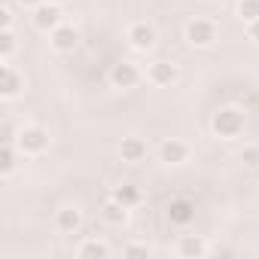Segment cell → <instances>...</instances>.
<instances>
[{"label": "cell", "mask_w": 259, "mask_h": 259, "mask_svg": "<svg viewBox=\"0 0 259 259\" xmlns=\"http://www.w3.org/2000/svg\"><path fill=\"white\" fill-rule=\"evenodd\" d=\"M16 147L25 153V156H37L49 147V132L40 125H25L19 128V135H16Z\"/></svg>", "instance_id": "obj_2"}, {"label": "cell", "mask_w": 259, "mask_h": 259, "mask_svg": "<svg viewBox=\"0 0 259 259\" xmlns=\"http://www.w3.org/2000/svg\"><path fill=\"white\" fill-rule=\"evenodd\" d=\"M101 213H104V220H107V223H113V226H122V223L128 220V207H125V204H119L116 198H110V201L104 204V210H101Z\"/></svg>", "instance_id": "obj_16"}, {"label": "cell", "mask_w": 259, "mask_h": 259, "mask_svg": "<svg viewBox=\"0 0 259 259\" xmlns=\"http://www.w3.org/2000/svg\"><path fill=\"white\" fill-rule=\"evenodd\" d=\"M22 89H25V76L13 64H4V70H0V95L10 101V98L22 95Z\"/></svg>", "instance_id": "obj_9"}, {"label": "cell", "mask_w": 259, "mask_h": 259, "mask_svg": "<svg viewBox=\"0 0 259 259\" xmlns=\"http://www.w3.org/2000/svg\"><path fill=\"white\" fill-rule=\"evenodd\" d=\"M110 198H116L119 204H125V207H135V204H141V189L135 186V183H122V186H116L113 189V195Z\"/></svg>", "instance_id": "obj_15"}, {"label": "cell", "mask_w": 259, "mask_h": 259, "mask_svg": "<svg viewBox=\"0 0 259 259\" xmlns=\"http://www.w3.org/2000/svg\"><path fill=\"white\" fill-rule=\"evenodd\" d=\"M122 253H125V256H150V247H147V244H128Z\"/></svg>", "instance_id": "obj_22"}, {"label": "cell", "mask_w": 259, "mask_h": 259, "mask_svg": "<svg viewBox=\"0 0 259 259\" xmlns=\"http://www.w3.org/2000/svg\"><path fill=\"white\" fill-rule=\"evenodd\" d=\"M125 37H128V43H132L135 49H141V52H147V49L156 46V28L147 25V22H135L132 28H128Z\"/></svg>", "instance_id": "obj_8"}, {"label": "cell", "mask_w": 259, "mask_h": 259, "mask_svg": "<svg viewBox=\"0 0 259 259\" xmlns=\"http://www.w3.org/2000/svg\"><path fill=\"white\" fill-rule=\"evenodd\" d=\"M177 253H180L183 259H201V256L207 253V241H204L201 235H183L180 244H177Z\"/></svg>", "instance_id": "obj_14"}, {"label": "cell", "mask_w": 259, "mask_h": 259, "mask_svg": "<svg viewBox=\"0 0 259 259\" xmlns=\"http://www.w3.org/2000/svg\"><path fill=\"white\" fill-rule=\"evenodd\" d=\"M186 40H189V46H195V49H207V46L217 43V25L207 22V19H192V22L186 25Z\"/></svg>", "instance_id": "obj_3"}, {"label": "cell", "mask_w": 259, "mask_h": 259, "mask_svg": "<svg viewBox=\"0 0 259 259\" xmlns=\"http://www.w3.org/2000/svg\"><path fill=\"white\" fill-rule=\"evenodd\" d=\"M110 82L113 89H135L141 82V70L135 61H116L110 67Z\"/></svg>", "instance_id": "obj_4"}, {"label": "cell", "mask_w": 259, "mask_h": 259, "mask_svg": "<svg viewBox=\"0 0 259 259\" xmlns=\"http://www.w3.org/2000/svg\"><path fill=\"white\" fill-rule=\"evenodd\" d=\"M119 156H122V162H128V165L144 162V159H147V141H144V138H122Z\"/></svg>", "instance_id": "obj_11"}, {"label": "cell", "mask_w": 259, "mask_h": 259, "mask_svg": "<svg viewBox=\"0 0 259 259\" xmlns=\"http://www.w3.org/2000/svg\"><path fill=\"white\" fill-rule=\"evenodd\" d=\"M241 162L247 168H259V147H244L241 150Z\"/></svg>", "instance_id": "obj_21"}, {"label": "cell", "mask_w": 259, "mask_h": 259, "mask_svg": "<svg viewBox=\"0 0 259 259\" xmlns=\"http://www.w3.org/2000/svg\"><path fill=\"white\" fill-rule=\"evenodd\" d=\"M16 4H19V7H25V10H37L43 0H16Z\"/></svg>", "instance_id": "obj_24"}, {"label": "cell", "mask_w": 259, "mask_h": 259, "mask_svg": "<svg viewBox=\"0 0 259 259\" xmlns=\"http://www.w3.org/2000/svg\"><path fill=\"white\" fill-rule=\"evenodd\" d=\"M13 52H16V34H13V28H4V34H0V58L10 61Z\"/></svg>", "instance_id": "obj_19"}, {"label": "cell", "mask_w": 259, "mask_h": 259, "mask_svg": "<svg viewBox=\"0 0 259 259\" xmlns=\"http://www.w3.org/2000/svg\"><path fill=\"white\" fill-rule=\"evenodd\" d=\"M49 4H58V7H61V4H67V0H49Z\"/></svg>", "instance_id": "obj_26"}, {"label": "cell", "mask_w": 259, "mask_h": 259, "mask_svg": "<svg viewBox=\"0 0 259 259\" xmlns=\"http://www.w3.org/2000/svg\"><path fill=\"white\" fill-rule=\"evenodd\" d=\"M31 13H34L31 19H34V28H37V31H49V34H52V31L61 25V10H58V4L43 0V4H40L37 10H31Z\"/></svg>", "instance_id": "obj_6"}, {"label": "cell", "mask_w": 259, "mask_h": 259, "mask_svg": "<svg viewBox=\"0 0 259 259\" xmlns=\"http://www.w3.org/2000/svg\"><path fill=\"white\" fill-rule=\"evenodd\" d=\"M238 16H241L244 22L259 19V0H241V4H238Z\"/></svg>", "instance_id": "obj_20"}, {"label": "cell", "mask_w": 259, "mask_h": 259, "mask_svg": "<svg viewBox=\"0 0 259 259\" xmlns=\"http://www.w3.org/2000/svg\"><path fill=\"white\" fill-rule=\"evenodd\" d=\"M79 226H82V213H79L76 207H58V210H55V229H58V232L73 235Z\"/></svg>", "instance_id": "obj_13"}, {"label": "cell", "mask_w": 259, "mask_h": 259, "mask_svg": "<svg viewBox=\"0 0 259 259\" xmlns=\"http://www.w3.org/2000/svg\"><path fill=\"white\" fill-rule=\"evenodd\" d=\"M186 156H189V147L183 144V141H165L162 147H159V159L165 162V165H180V162H186Z\"/></svg>", "instance_id": "obj_12"}, {"label": "cell", "mask_w": 259, "mask_h": 259, "mask_svg": "<svg viewBox=\"0 0 259 259\" xmlns=\"http://www.w3.org/2000/svg\"><path fill=\"white\" fill-rule=\"evenodd\" d=\"M247 37H250L253 43H259V19H253V22H247Z\"/></svg>", "instance_id": "obj_23"}, {"label": "cell", "mask_w": 259, "mask_h": 259, "mask_svg": "<svg viewBox=\"0 0 259 259\" xmlns=\"http://www.w3.org/2000/svg\"><path fill=\"white\" fill-rule=\"evenodd\" d=\"M165 213H168V220H171L174 226H189V223L195 220V201L186 198V195H177V198L168 201Z\"/></svg>", "instance_id": "obj_5"}, {"label": "cell", "mask_w": 259, "mask_h": 259, "mask_svg": "<svg viewBox=\"0 0 259 259\" xmlns=\"http://www.w3.org/2000/svg\"><path fill=\"white\" fill-rule=\"evenodd\" d=\"M79 256H82V259H107V256H110V247L101 244V241H85V244L79 247Z\"/></svg>", "instance_id": "obj_18"}, {"label": "cell", "mask_w": 259, "mask_h": 259, "mask_svg": "<svg viewBox=\"0 0 259 259\" xmlns=\"http://www.w3.org/2000/svg\"><path fill=\"white\" fill-rule=\"evenodd\" d=\"M49 43H52L55 52L67 55V52H73V49L79 46V31H76L73 25H58V28L49 34Z\"/></svg>", "instance_id": "obj_7"}, {"label": "cell", "mask_w": 259, "mask_h": 259, "mask_svg": "<svg viewBox=\"0 0 259 259\" xmlns=\"http://www.w3.org/2000/svg\"><path fill=\"white\" fill-rule=\"evenodd\" d=\"M0 16H4V28H13V13H10V7L0 10Z\"/></svg>", "instance_id": "obj_25"}, {"label": "cell", "mask_w": 259, "mask_h": 259, "mask_svg": "<svg viewBox=\"0 0 259 259\" xmlns=\"http://www.w3.org/2000/svg\"><path fill=\"white\" fill-rule=\"evenodd\" d=\"M147 76H150L153 85H171V82H177L180 67L174 61H156V64H150V73Z\"/></svg>", "instance_id": "obj_10"}, {"label": "cell", "mask_w": 259, "mask_h": 259, "mask_svg": "<svg viewBox=\"0 0 259 259\" xmlns=\"http://www.w3.org/2000/svg\"><path fill=\"white\" fill-rule=\"evenodd\" d=\"M210 128L213 135L223 138V141H235L241 132H244V113L238 107H220L210 119Z\"/></svg>", "instance_id": "obj_1"}, {"label": "cell", "mask_w": 259, "mask_h": 259, "mask_svg": "<svg viewBox=\"0 0 259 259\" xmlns=\"http://www.w3.org/2000/svg\"><path fill=\"white\" fill-rule=\"evenodd\" d=\"M16 171V150H13V141H4V150H0V174L10 177Z\"/></svg>", "instance_id": "obj_17"}]
</instances>
